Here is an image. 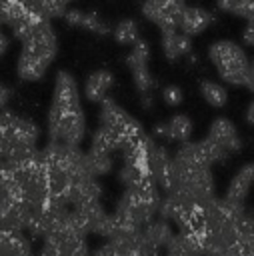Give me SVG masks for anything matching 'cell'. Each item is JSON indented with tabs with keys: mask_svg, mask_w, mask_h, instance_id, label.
<instances>
[{
	"mask_svg": "<svg viewBox=\"0 0 254 256\" xmlns=\"http://www.w3.org/2000/svg\"><path fill=\"white\" fill-rule=\"evenodd\" d=\"M112 34H114V38L120 42V44H136L140 38H138V24L134 22V20H130V18H126V20H120L116 26H114V30H112Z\"/></svg>",
	"mask_w": 254,
	"mask_h": 256,
	"instance_id": "cell-22",
	"label": "cell"
},
{
	"mask_svg": "<svg viewBox=\"0 0 254 256\" xmlns=\"http://www.w3.org/2000/svg\"><path fill=\"white\" fill-rule=\"evenodd\" d=\"M142 232H144L146 244H148L156 254H160V250H166L168 242H170L172 236H174V230H172L170 222H168V220H162V218L152 220Z\"/></svg>",
	"mask_w": 254,
	"mask_h": 256,
	"instance_id": "cell-12",
	"label": "cell"
},
{
	"mask_svg": "<svg viewBox=\"0 0 254 256\" xmlns=\"http://www.w3.org/2000/svg\"><path fill=\"white\" fill-rule=\"evenodd\" d=\"M208 56H210L212 64L216 66L222 80H226L230 84L250 88V84H252V62L238 44H234L230 40H218L210 46Z\"/></svg>",
	"mask_w": 254,
	"mask_h": 256,
	"instance_id": "cell-2",
	"label": "cell"
},
{
	"mask_svg": "<svg viewBox=\"0 0 254 256\" xmlns=\"http://www.w3.org/2000/svg\"><path fill=\"white\" fill-rule=\"evenodd\" d=\"M10 96H12V90L0 82V110H4V106H6L8 100H10Z\"/></svg>",
	"mask_w": 254,
	"mask_h": 256,
	"instance_id": "cell-29",
	"label": "cell"
},
{
	"mask_svg": "<svg viewBox=\"0 0 254 256\" xmlns=\"http://www.w3.org/2000/svg\"><path fill=\"white\" fill-rule=\"evenodd\" d=\"M100 126L112 128L114 132H118L126 144L144 132L142 126L138 124V120H134L130 114H126L112 98H106L100 102Z\"/></svg>",
	"mask_w": 254,
	"mask_h": 256,
	"instance_id": "cell-3",
	"label": "cell"
},
{
	"mask_svg": "<svg viewBox=\"0 0 254 256\" xmlns=\"http://www.w3.org/2000/svg\"><path fill=\"white\" fill-rule=\"evenodd\" d=\"M150 172H152V178L158 188H162L164 192H170L174 188V158L160 144H154V148H152Z\"/></svg>",
	"mask_w": 254,
	"mask_h": 256,
	"instance_id": "cell-7",
	"label": "cell"
},
{
	"mask_svg": "<svg viewBox=\"0 0 254 256\" xmlns=\"http://www.w3.org/2000/svg\"><path fill=\"white\" fill-rule=\"evenodd\" d=\"M56 34L50 26V20H42L26 40H22V50H28L40 56L44 62H52L56 56Z\"/></svg>",
	"mask_w": 254,
	"mask_h": 256,
	"instance_id": "cell-6",
	"label": "cell"
},
{
	"mask_svg": "<svg viewBox=\"0 0 254 256\" xmlns=\"http://www.w3.org/2000/svg\"><path fill=\"white\" fill-rule=\"evenodd\" d=\"M154 134L184 144V142H188V138H190V134H192V120H190L188 116H184V114H176V116H172L168 122L156 124V126H154Z\"/></svg>",
	"mask_w": 254,
	"mask_h": 256,
	"instance_id": "cell-11",
	"label": "cell"
},
{
	"mask_svg": "<svg viewBox=\"0 0 254 256\" xmlns=\"http://www.w3.org/2000/svg\"><path fill=\"white\" fill-rule=\"evenodd\" d=\"M86 166H88V172L98 178L102 174H108L112 170V154H106V152H98V150H88L86 152Z\"/></svg>",
	"mask_w": 254,
	"mask_h": 256,
	"instance_id": "cell-20",
	"label": "cell"
},
{
	"mask_svg": "<svg viewBox=\"0 0 254 256\" xmlns=\"http://www.w3.org/2000/svg\"><path fill=\"white\" fill-rule=\"evenodd\" d=\"M124 146H126V142H124L122 136H120L118 132H114L112 128L100 126V128L92 134V144H90L92 150L112 154V152H116V150H122Z\"/></svg>",
	"mask_w": 254,
	"mask_h": 256,
	"instance_id": "cell-18",
	"label": "cell"
},
{
	"mask_svg": "<svg viewBox=\"0 0 254 256\" xmlns=\"http://www.w3.org/2000/svg\"><path fill=\"white\" fill-rule=\"evenodd\" d=\"M6 48H8V38L4 36V32L0 30V54H4L6 52Z\"/></svg>",
	"mask_w": 254,
	"mask_h": 256,
	"instance_id": "cell-30",
	"label": "cell"
},
{
	"mask_svg": "<svg viewBox=\"0 0 254 256\" xmlns=\"http://www.w3.org/2000/svg\"><path fill=\"white\" fill-rule=\"evenodd\" d=\"M218 8L248 20L254 14V0H218Z\"/></svg>",
	"mask_w": 254,
	"mask_h": 256,
	"instance_id": "cell-24",
	"label": "cell"
},
{
	"mask_svg": "<svg viewBox=\"0 0 254 256\" xmlns=\"http://www.w3.org/2000/svg\"><path fill=\"white\" fill-rule=\"evenodd\" d=\"M208 138L214 144H218L226 154H232V152L240 150V136L236 132V126L228 118H216L210 126Z\"/></svg>",
	"mask_w": 254,
	"mask_h": 256,
	"instance_id": "cell-9",
	"label": "cell"
},
{
	"mask_svg": "<svg viewBox=\"0 0 254 256\" xmlns=\"http://www.w3.org/2000/svg\"><path fill=\"white\" fill-rule=\"evenodd\" d=\"M64 20L68 24H74V26H82L90 32H96V34H108L110 32V26L106 22L100 20V16L96 12H80V10H68L64 14Z\"/></svg>",
	"mask_w": 254,
	"mask_h": 256,
	"instance_id": "cell-17",
	"label": "cell"
},
{
	"mask_svg": "<svg viewBox=\"0 0 254 256\" xmlns=\"http://www.w3.org/2000/svg\"><path fill=\"white\" fill-rule=\"evenodd\" d=\"M200 92L204 96V100L216 108L224 106L226 100H228V94H226V88L218 82H212V80H202L200 82Z\"/></svg>",
	"mask_w": 254,
	"mask_h": 256,
	"instance_id": "cell-21",
	"label": "cell"
},
{
	"mask_svg": "<svg viewBox=\"0 0 254 256\" xmlns=\"http://www.w3.org/2000/svg\"><path fill=\"white\" fill-rule=\"evenodd\" d=\"M212 22V14L204 8L198 6H186L182 20H180V32H184L186 36H196L200 34L208 24Z\"/></svg>",
	"mask_w": 254,
	"mask_h": 256,
	"instance_id": "cell-13",
	"label": "cell"
},
{
	"mask_svg": "<svg viewBox=\"0 0 254 256\" xmlns=\"http://www.w3.org/2000/svg\"><path fill=\"white\" fill-rule=\"evenodd\" d=\"M252 184H254V164H244V166L234 174V178L230 180L228 190H226V194H224V200H228L230 204L242 206L244 200H246L248 194H250Z\"/></svg>",
	"mask_w": 254,
	"mask_h": 256,
	"instance_id": "cell-8",
	"label": "cell"
},
{
	"mask_svg": "<svg viewBox=\"0 0 254 256\" xmlns=\"http://www.w3.org/2000/svg\"><path fill=\"white\" fill-rule=\"evenodd\" d=\"M92 256H120V254L116 252V248H114L110 242H106V244H102L100 248H96Z\"/></svg>",
	"mask_w": 254,
	"mask_h": 256,
	"instance_id": "cell-28",
	"label": "cell"
},
{
	"mask_svg": "<svg viewBox=\"0 0 254 256\" xmlns=\"http://www.w3.org/2000/svg\"><path fill=\"white\" fill-rule=\"evenodd\" d=\"M166 256H204L200 232H176L166 246Z\"/></svg>",
	"mask_w": 254,
	"mask_h": 256,
	"instance_id": "cell-10",
	"label": "cell"
},
{
	"mask_svg": "<svg viewBox=\"0 0 254 256\" xmlns=\"http://www.w3.org/2000/svg\"><path fill=\"white\" fill-rule=\"evenodd\" d=\"M36 256H62V250H60V246L44 240V244H42V248L38 250Z\"/></svg>",
	"mask_w": 254,
	"mask_h": 256,
	"instance_id": "cell-26",
	"label": "cell"
},
{
	"mask_svg": "<svg viewBox=\"0 0 254 256\" xmlns=\"http://www.w3.org/2000/svg\"><path fill=\"white\" fill-rule=\"evenodd\" d=\"M48 66L50 64L44 62L40 56L28 52V50H22L20 58H18V76L22 80H40Z\"/></svg>",
	"mask_w": 254,
	"mask_h": 256,
	"instance_id": "cell-16",
	"label": "cell"
},
{
	"mask_svg": "<svg viewBox=\"0 0 254 256\" xmlns=\"http://www.w3.org/2000/svg\"><path fill=\"white\" fill-rule=\"evenodd\" d=\"M36 140H38V128L34 122L26 120V118H20L16 120V126H14V134H12V146H26V148H36ZM10 152V150H8Z\"/></svg>",
	"mask_w": 254,
	"mask_h": 256,
	"instance_id": "cell-19",
	"label": "cell"
},
{
	"mask_svg": "<svg viewBox=\"0 0 254 256\" xmlns=\"http://www.w3.org/2000/svg\"><path fill=\"white\" fill-rule=\"evenodd\" d=\"M84 112L78 98L76 80L60 70L56 74L54 96L48 112V136L50 142H62L70 146H78L84 138Z\"/></svg>",
	"mask_w": 254,
	"mask_h": 256,
	"instance_id": "cell-1",
	"label": "cell"
},
{
	"mask_svg": "<svg viewBox=\"0 0 254 256\" xmlns=\"http://www.w3.org/2000/svg\"><path fill=\"white\" fill-rule=\"evenodd\" d=\"M62 256H92L86 236H70L60 244Z\"/></svg>",
	"mask_w": 254,
	"mask_h": 256,
	"instance_id": "cell-23",
	"label": "cell"
},
{
	"mask_svg": "<svg viewBox=\"0 0 254 256\" xmlns=\"http://www.w3.org/2000/svg\"><path fill=\"white\" fill-rule=\"evenodd\" d=\"M4 2H10V0H0V4H4Z\"/></svg>",
	"mask_w": 254,
	"mask_h": 256,
	"instance_id": "cell-32",
	"label": "cell"
},
{
	"mask_svg": "<svg viewBox=\"0 0 254 256\" xmlns=\"http://www.w3.org/2000/svg\"><path fill=\"white\" fill-rule=\"evenodd\" d=\"M186 10L184 0H146L142 4V14L158 24L162 32L180 30V20Z\"/></svg>",
	"mask_w": 254,
	"mask_h": 256,
	"instance_id": "cell-4",
	"label": "cell"
},
{
	"mask_svg": "<svg viewBox=\"0 0 254 256\" xmlns=\"http://www.w3.org/2000/svg\"><path fill=\"white\" fill-rule=\"evenodd\" d=\"M0 24H2V22H0Z\"/></svg>",
	"mask_w": 254,
	"mask_h": 256,
	"instance_id": "cell-33",
	"label": "cell"
},
{
	"mask_svg": "<svg viewBox=\"0 0 254 256\" xmlns=\"http://www.w3.org/2000/svg\"><path fill=\"white\" fill-rule=\"evenodd\" d=\"M162 98L168 102V104H180L182 102V90L178 88V86H166L164 90H162Z\"/></svg>",
	"mask_w": 254,
	"mask_h": 256,
	"instance_id": "cell-25",
	"label": "cell"
},
{
	"mask_svg": "<svg viewBox=\"0 0 254 256\" xmlns=\"http://www.w3.org/2000/svg\"><path fill=\"white\" fill-rule=\"evenodd\" d=\"M112 82H114V78H112V74L108 72V70H96V72H92L88 78H86V84H84V94H86V98H90V100H94V102H102V100H106L108 96V90L112 88Z\"/></svg>",
	"mask_w": 254,
	"mask_h": 256,
	"instance_id": "cell-14",
	"label": "cell"
},
{
	"mask_svg": "<svg viewBox=\"0 0 254 256\" xmlns=\"http://www.w3.org/2000/svg\"><path fill=\"white\" fill-rule=\"evenodd\" d=\"M244 40H246V44H250V46H254V14L246 20V28H244Z\"/></svg>",
	"mask_w": 254,
	"mask_h": 256,
	"instance_id": "cell-27",
	"label": "cell"
},
{
	"mask_svg": "<svg viewBox=\"0 0 254 256\" xmlns=\"http://www.w3.org/2000/svg\"><path fill=\"white\" fill-rule=\"evenodd\" d=\"M148 58H150V48H148V44L144 40H138L132 46L130 54L126 56V64L130 66L134 84H136V88H138V92L142 96L148 94L152 90V86H154V78H152V74L148 70Z\"/></svg>",
	"mask_w": 254,
	"mask_h": 256,
	"instance_id": "cell-5",
	"label": "cell"
},
{
	"mask_svg": "<svg viewBox=\"0 0 254 256\" xmlns=\"http://www.w3.org/2000/svg\"><path fill=\"white\" fill-rule=\"evenodd\" d=\"M190 48H192L190 36H186L184 32H180V30L162 32V50L168 60H176V58L188 54Z\"/></svg>",
	"mask_w": 254,
	"mask_h": 256,
	"instance_id": "cell-15",
	"label": "cell"
},
{
	"mask_svg": "<svg viewBox=\"0 0 254 256\" xmlns=\"http://www.w3.org/2000/svg\"><path fill=\"white\" fill-rule=\"evenodd\" d=\"M4 168H6V162H4V158H2V156H0V172H2V170H4Z\"/></svg>",
	"mask_w": 254,
	"mask_h": 256,
	"instance_id": "cell-31",
	"label": "cell"
}]
</instances>
